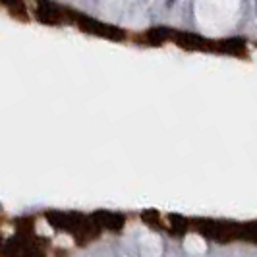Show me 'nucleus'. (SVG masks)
Masks as SVG:
<instances>
[{
	"mask_svg": "<svg viewBox=\"0 0 257 257\" xmlns=\"http://www.w3.org/2000/svg\"><path fill=\"white\" fill-rule=\"evenodd\" d=\"M165 2H167V8H172L176 4V0H165Z\"/></svg>",
	"mask_w": 257,
	"mask_h": 257,
	"instance_id": "1",
	"label": "nucleus"
},
{
	"mask_svg": "<svg viewBox=\"0 0 257 257\" xmlns=\"http://www.w3.org/2000/svg\"><path fill=\"white\" fill-rule=\"evenodd\" d=\"M255 12H257V0H255Z\"/></svg>",
	"mask_w": 257,
	"mask_h": 257,
	"instance_id": "2",
	"label": "nucleus"
}]
</instances>
